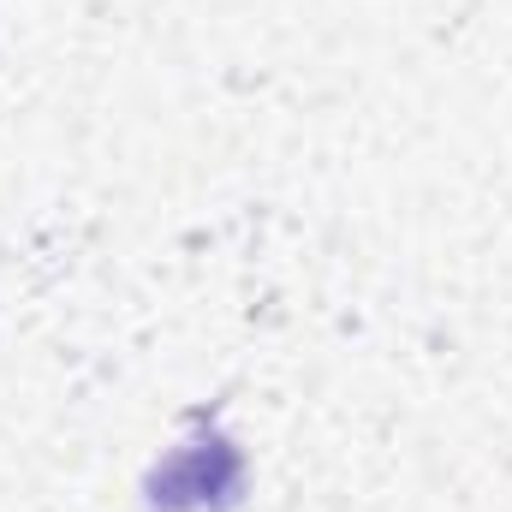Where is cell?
Wrapping results in <instances>:
<instances>
[{
  "instance_id": "1",
  "label": "cell",
  "mask_w": 512,
  "mask_h": 512,
  "mask_svg": "<svg viewBox=\"0 0 512 512\" xmlns=\"http://www.w3.org/2000/svg\"><path fill=\"white\" fill-rule=\"evenodd\" d=\"M149 512H221L245 489V459L227 435H197L149 471Z\"/></svg>"
}]
</instances>
